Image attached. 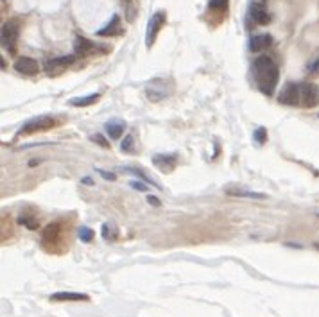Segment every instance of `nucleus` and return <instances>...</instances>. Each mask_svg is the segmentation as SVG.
<instances>
[{
  "label": "nucleus",
  "instance_id": "nucleus-1",
  "mask_svg": "<svg viewBox=\"0 0 319 317\" xmlns=\"http://www.w3.org/2000/svg\"><path fill=\"white\" fill-rule=\"evenodd\" d=\"M251 74H253V79L257 81L258 88L262 93H266L267 97L274 93L276 86H278V66L273 61V58L269 56H260L253 61V66H251Z\"/></svg>",
  "mask_w": 319,
  "mask_h": 317
},
{
  "label": "nucleus",
  "instance_id": "nucleus-2",
  "mask_svg": "<svg viewBox=\"0 0 319 317\" xmlns=\"http://www.w3.org/2000/svg\"><path fill=\"white\" fill-rule=\"evenodd\" d=\"M56 126V120L49 115H38L34 119L27 120L20 128L18 135H31V133H38V131H49L50 128Z\"/></svg>",
  "mask_w": 319,
  "mask_h": 317
},
{
  "label": "nucleus",
  "instance_id": "nucleus-3",
  "mask_svg": "<svg viewBox=\"0 0 319 317\" xmlns=\"http://www.w3.org/2000/svg\"><path fill=\"white\" fill-rule=\"evenodd\" d=\"M18 33H20V25H18V20H8L4 25H2V47L8 49L9 52H15V47H17V40H18Z\"/></svg>",
  "mask_w": 319,
  "mask_h": 317
},
{
  "label": "nucleus",
  "instance_id": "nucleus-4",
  "mask_svg": "<svg viewBox=\"0 0 319 317\" xmlns=\"http://www.w3.org/2000/svg\"><path fill=\"white\" fill-rule=\"evenodd\" d=\"M165 22H167V13L165 11H156L151 17V20L147 24V33H145V43H147V47H152V43H154L162 27L165 25Z\"/></svg>",
  "mask_w": 319,
  "mask_h": 317
},
{
  "label": "nucleus",
  "instance_id": "nucleus-5",
  "mask_svg": "<svg viewBox=\"0 0 319 317\" xmlns=\"http://www.w3.org/2000/svg\"><path fill=\"white\" fill-rule=\"evenodd\" d=\"M278 102L285 106H299L301 104V95H299V84L294 82H287L282 88L278 95Z\"/></svg>",
  "mask_w": 319,
  "mask_h": 317
},
{
  "label": "nucleus",
  "instance_id": "nucleus-6",
  "mask_svg": "<svg viewBox=\"0 0 319 317\" xmlns=\"http://www.w3.org/2000/svg\"><path fill=\"white\" fill-rule=\"evenodd\" d=\"M74 63V56H61V58H52L47 59L43 68H45L47 75H59L61 72H65L70 65Z\"/></svg>",
  "mask_w": 319,
  "mask_h": 317
},
{
  "label": "nucleus",
  "instance_id": "nucleus-7",
  "mask_svg": "<svg viewBox=\"0 0 319 317\" xmlns=\"http://www.w3.org/2000/svg\"><path fill=\"white\" fill-rule=\"evenodd\" d=\"M13 68L18 72V74H24V75H34L38 74L40 70V65L34 61L33 58H27V56H20V58L15 61Z\"/></svg>",
  "mask_w": 319,
  "mask_h": 317
},
{
  "label": "nucleus",
  "instance_id": "nucleus-8",
  "mask_svg": "<svg viewBox=\"0 0 319 317\" xmlns=\"http://www.w3.org/2000/svg\"><path fill=\"white\" fill-rule=\"evenodd\" d=\"M299 95H301V104L312 108L317 102V86L312 82H301L299 84Z\"/></svg>",
  "mask_w": 319,
  "mask_h": 317
},
{
  "label": "nucleus",
  "instance_id": "nucleus-9",
  "mask_svg": "<svg viewBox=\"0 0 319 317\" xmlns=\"http://www.w3.org/2000/svg\"><path fill=\"white\" fill-rule=\"evenodd\" d=\"M74 50L79 58H86V56H92V54L97 52V45H95L94 41L88 40V38L77 36L75 38V43H74Z\"/></svg>",
  "mask_w": 319,
  "mask_h": 317
},
{
  "label": "nucleus",
  "instance_id": "nucleus-10",
  "mask_svg": "<svg viewBox=\"0 0 319 317\" xmlns=\"http://www.w3.org/2000/svg\"><path fill=\"white\" fill-rule=\"evenodd\" d=\"M152 163L154 167H158L162 172H172V170L176 169L178 165V158L174 154H156L152 158Z\"/></svg>",
  "mask_w": 319,
  "mask_h": 317
},
{
  "label": "nucleus",
  "instance_id": "nucleus-11",
  "mask_svg": "<svg viewBox=\"0 0 319 317\" xmlns=\"http://www.w3.org/2000/svg\"><path fill=\"white\" fill-rule=\"evenodd\" d=\"M250 18L258 25H266L271 22V17H269V13H267V9L264 8L262 4H258V2H253V4L250 6Z\"/></svg>",
  "mask_w": 319,
  "mask_h": 317
},
{
  "label": "nucleus",
  "instance_id": "nucleus-12",
  "mask_svg": "<svg viewBox=\"0 0 319 317\" xmlns=\"http://www.w3.org/2000/svg\"><path fill=\"white\" fill-rule=\"evenodd\" d=\"M273 45V36L271 34H257L250 40V50L251 52H262L267 47Z\"/></svg>",
  "mask_w": 319,
  "mask_h": 317
},
{
  "label": "nucleus",
  "instance_id": "nucleus-13",
  "mask_svg": "<svg viewBox=\"0 0 319 317\" xmlns=\"http://www.w3.org/2000/svg\"><path fill=\"white\" fill-rule=\"evenodd\" d=\"M120 33H122V27H120V17L119 15H113V18L104 25L103 29L97 31V36H119Z\"/></svg>",
  "mask_w": 319,
  "mask_h": 317
},
{
  "label": "nucleus",
  "instance_id": "nucleus-14",
  "mask_svg": "<svg viewBox=\"0 0 319 317\" xmlns=\"http://www.w3.org/2000/svg\"><path fill=\"white\" fill-rule=\"evenodd\" d=\"M124 129H126V122L124 120H110V122L106 124V131H108V136L110 138H113V140H119L120 136H122Z\"/></svg>",
  "mask_w": 319,
  "mask_h": 317
},
{
  "label": "nucleus",
  "instance_id": "nucleus-15",
  "mask_svg": "<svg viewBox=\"0 0 319 317\" xmlns=\"http://www.w3.org/2000/svg\"><path fill=\"white\" fill-rule=\"evenodd\" d=\"M90 297L79 292H56L50 296V301H88Z\"/></svg>",
  "mask_w": 319,
  "mask_h": 317
},
{
  "label": "nucleus",
  "instance_id": "nucleus-16",
  "mask_svg": "<svg viewBox=\"0 0 319 317\" xmlns=\"http://www.w3.org/2000/svg\"><path fill=\"white\" fill-rule=\"evenodd\" d=\"M101 99V93H90V95H85V97H75V99H70L68 104L70 106H75V108H85V106H92L94 102Z\"/></svg>",
  "mask_w": 319,
  "mask_h": 317
},
{
  "label": "nucleus",
  "instance_id": "nucleus-17",
  "mask_svg": "<svg viewBox=\"0 0 319 317\" xmlns=\"http://www.w3.org/2000/svg\"><path fill=\"white\" fill-rule=\"evenodd\" d=\"M228 195H235V197H248V199H266V194H260V192H250V190H242V188H228L226 190Z\"/></svg>",
  "mask_w": 319,
  "mask_h": 317
},
{
  "label": "nucleus",
  "instance_id": "nucleus-18",
  "mask_svg": "<svg viewBox=\"0 0 319 317\" xmlns=\"http://www.w3.org/2000/svg\"><path fill=\"white\" fill-rule=\"evenodd\" d=\"M133 142H135L133 136L127 135L122 140V144H120V151H122V153H135V144H133Z\"/></svg>",
  "mask_w": 319,
  "mask_h": 317
},
{
  "label": "nucleus",
  "instance_id": "nucleus-19",
  "mask_svg": "<svg viewBox=\"0 0 319 317\" xmlns=\"http://www.w3.org/2000/svg\"><path fill=\"white\" fill-rule=\"evenodd\" d=\"M79 239H81L83 242H90V240H94V231L88 230L86 226L79 228Z\"/></svg>",
  "mask_w": 319,
  "mask_h": 317
},
{
  "label": "nucleus",
  "instance_id": "nucleus-20",
  "mask_svg": "<svg viewBox=\"0 0 319 317\" xmlns=\"http://www.w3.org/2000/svg\"><path fill=\"white\" fill-rule=\"evenodd\" d=\"M103 237L106 240H113L115 237H117V230H115L111 224H104L103 226Z\"/></svg>",
  "mask_w": 319,
  "mask_h": 317
},
{
  "label": "nucleus",
  "instance_id": "nucleus-21",
  "mask_svg": "<svg viewBox=\"0 0 319 317\" xmlns=\"http://www.w3.org/2000/svg\"><path fill=\"white\" fill-rule=\"evenodd\" d=\"M253 138H255V142L257 144H266V140H267V133H266V129L264 128H258L257 131H255V135H253Z\"/></svg>",
  "mask_w": 319,
  "mask_h": 317
},
{
  "label": "nucleus",
  "instance_id": "nucleus-22",
  "mask_svg": "<svg viewBox=\"0 0 319 317\" xmlns=\"http://www.w3.org/2000/svg\"><path fill=\"white\" fill-rule=\"evenodd\" d=\"M208 6L213 11H224L226 6H228V0H210Z\"/></svg>",
  "mask_w": 319,
  "mask_h": 317
},
{
  "label": "nucleus",
  "instance_id": "nucleus-23",
  "mask_svg": "<svg viewBox=\"0 0 319 317\" xmlns=\"http://www.w3.org/2000/svg\"><path fill=\"white\" fill-rule=\"evenodd\" d=\"M92 142H97V144L101 145V147H108V145H110L103 135H94V136H92Z\"/></svg>",
  "mask_w": 319,
  "mask_h": 317
},
{
  "label": "nucleus",
  "instance_id": "nucleus-24",
  "mask_svg": "<svg viewBox=\"0 0 319 317\" xmlns=\"http://www.w3.org/2000/svg\"><path fill=\"white\" fill-rule=\"evenodd\" d=\"M131 186L136 190H140V192H147V186H145V183H140V181H131Z\"/></svg>",
  "mask_w": 319,
  "mask_h": 317
},
{
  "label": "nucleus",
  "instance_id": "nucleus-25",
  "mask_svg": "<svg viewBox=\"0 0 319 317\" xmlns=\"http://www.w3.org/2000/svg\"><path fill=\"white\" fill-rule=\"evenodd\" d=\"M308 72H310V74H317V72H319V58L315 59L314 63H310V65H308Z\"/></svg>",
  "mask_w": 319,
  "mask_h": 317
},
{
  "label": "nucleus",
  "instance_id": "nucleus-26",
  "mask_svg": "<svg viewBox=\"0 0 319 317\" xmlns=\"http://www.w3.org/2000/svg\"><path fill=\"white\" fill-rule=\"evenodd\" d=\"M99 172H101V176H103L104 179H110V181H115V179H117V176H115V174L106 172V170H99Z\"/></svg>",
  "mask_w": 319,
  "mask_h": 317
},
{
  "label": "nucleus",
  "instance_id": "nucleus-27",
  "mask_svg": "<svg viewBox=\"0 0 319 317\" xmlns=\"http://www.w3.org/2000/svg\"><path fill=\"white\" fill-rule=\"evenodd\" d=\"M147 201L151 202V204H154V206H160V201H158V197H154V195H149V197H147Z\"/></svg>",
  "mask_w": 319,
  "mask_h": 317
},
{
  "label": "nucleus",
  "instance_id": "nucleus-28",
  "mask_svg": "<svg viewBox=\"0 0 319 317\" xmlns=\"http://www.w3.org/2000/svg\"><path fill=\"white\" fill-rule=\"evenodd\" d=\"M83 183H86V185H94V181H92L90 177H85V179H83Z\"/></svg>",
  "mask_w": 319,
  "mask_h": 317
},
{
  "label": "nucleus",
  "instance_id": "nucleus-29",
  "mask_svg": "<svg viewBox=\"0 0 319 317\" xmlns=\"http://www.w3.org/2000/svg\"><path fill=\"white\" fill-rule=\"evenodd\" d=\"M124 2H127V4H131V0H124Z\"/></svg>",
  "mask_w": 319,
  "mask_h": 317
}]
</instances>
